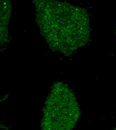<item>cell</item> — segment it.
Masks as SVG:
<instances>
[{"label": "cell", "instance_id": "1", "mask_svg": "<svg viewBox=\"0 0 116 130\" xmlns=\"http://www.w3.org/2000/svg\"><path fill=\"white\" fill-rule=\"evenodd\" d=\"M36 22L50 49L70 56L89 41L86 10L66 2L35 0Z\"/></svg>", "mask_w": 116, "mask_h": 130}, {"label": "cell", "instance_id": "3", "mask_svg": "<svg viewBox=\"0 0 116 130\" xmlns=\"http://www.w3.org/2000/svg\"><path fill=\"white\" fill-rule=\"evenodd\" d=\"M11 4L9 1H1V44L7 42Z\"/></svg>", "mask_w": 116, "mask_h": 130}, {"label": "cell", "instance_id": "4", "mask_svg": "<svg viewBox=\"0 0 116 130\" xmlns=\"http://www.w3.org/2000/svg\"><path fill=\"white\" fill-rule=\"evenodd\" d=\"M112 130H116V126H115V127H114V128H113V129H112Z\"/></svg>", "mask_w": 116, "mask_h": 130}, {"label": "cell", "instance_id": "2", "mask_svg": "<svg viewBox=\"0 0 116 130\" xmlns=\"http://www.w3.org/2000/svg\"><path fill=\"white\" fill-rule=\"evenodd\" d=\"M80 114L79 105L73 90L63 82H56L45 102L42 130H72Z\"/></svg>", "mask_w": 116, "mask_h": 130}]
</instances>
